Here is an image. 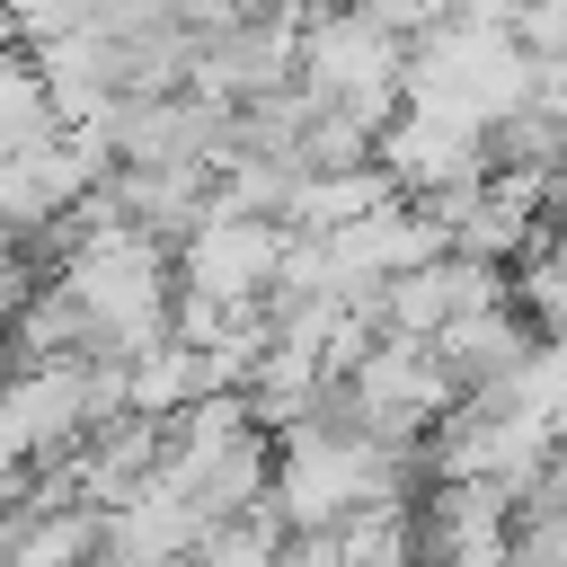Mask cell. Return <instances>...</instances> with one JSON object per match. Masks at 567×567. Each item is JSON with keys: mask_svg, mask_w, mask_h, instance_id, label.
Segmentation results:
<instances>
[{"mask_svg": "<svg viewBox=\"0 0 567 567\" xmlns=\"http://www.w3.org/2000/svg\"><path fill=\"white\" fill-rule=\"evenodd\" d=\"M0 44H27V35H18V9H9V0H0Z\"/></svg>", "mask_w": 567, "mask_h": 567, "instance_id": "5bb4252c", "label": "cell"}, {"mask_svg": "<svg viewBox=\"0 0 567 567\" xmlns=\"http://www.w3.org/2000/svg\"><path fill=\"white\" fill-rule=\"evenodd\" d=\"M195 89L221 97V106L301 89V18H239V27L204 35L195 44Z\"/></svg>", "mask_w": 567, "mask_h": 567, "instance_id": "5b68a950", "label": "cell"}, {"mask_svg": "<svg viewBox=\"0 0 567 567\" xmlns=\"http://www.w3.org/2000/svg\"><path fill=\"white\" fill-rule=\"evenodd\" d=\"M496 292H505V266L443 248V257H425V266H408V275H390V284H381V328H399V337H425V346H434L461 310H478V301H496Z\"/></svg>", "mask_w": 567, "mask_h": 567, "instance_id": "8992f818", "label": "cell"}, {"mask_svg": "<svg viewBox=\"0 0 567 567\" xmlns=\"http://www.w3.org/2000/svg\"><path fill=\"white\" fill-rule=\"evenodd\" d=\"M9 9H18V35L27 44H53V35H80L97 0H9Z\"/></svg>", "mask_w": 567, "mask_h": 567, "instance_id": "30bf717a", "label": "cell"}, {"mask_svg": "<svg viewBox=\"0 0 567 567\" xmlns=\"http://www.w3.org/2000/svg\"><path fill=\"white\" fill-rule=\"evenodd\" d=\"M89 27H97V35H151V27H177V9H168V0H97Z\"/></svg>", "mask_w": 567, "mask_h": 567, "instance_id": "8fae6325", "label": "cell"}, {"mask_svg": "<svg viewBox=\"0 0 567 567\" xmlns=\"http://www.w3.org/2000/svg\"><path fill=\"white\" fill-rule=\"evenodd\" d=\"M177 9V27L186 35H221V27H239L248 18V0H168Z\"/></svg>", "mask_w": 567, "mask_h": 567, "instance_id": "7c38bea8", "label": "cell"}, {"mask_svg": "<svg viewBox=\"0 0 567 567\" xmlns=\"http://www.w3.org/2000/svg\"><path fill=\"white\" fill-rule=\"evenodd\" d=\"M97 567H115V558H97Z\"/></svg>", "mask_w": 567, "mask_h": 567, "instance_id": "2e32d148", "label": "cell"}, {"mask_svg": "<svg viewBox=\"0 0 567 567\" xmlns=\"http://www.w3.org/2000/svg\"><path fill=\"white\" fill-rule=\"evenodd\" d=\"M301 89L328 106H354L390 133V115L408 106V35H390L354 0H319L301 18Z\"/></svg>", "mask_w": 567, "mask_h": 567, "instance_id": "7a4b0ae2", "label": "cell"}, {"mask_svg": "<svg viewBox=\"0 0 567 567\" xmlns=\"http://www.w3.org/2000/svg\"><path fill=\"white\" fill-rule=\"evenodd\" d=\"M106 558V514L97 505H35L9 532V567H97Z\"/></svg>", "mask_w": 567, "mask_h": 567, "instance_id": "ba28073f", "label": "cell"}, {"mask_svg": "<svg viewBox=\"0 0 567 567\" xmlns=\"http://www.w3.org/2000/svg\"><path fill=\"white\" fill-rule=\"evenodd\" d=\"M346 399H354V416H363L381 443H425V425H434L461 390H452V372H443V354H434L425 337L381 328V337L363 346V363L346 372Z\"/></svg>", "mask_w": 567, "mask_h": 567, "instance_id": "277c9868", "label": "cell"}, {"mask_svg": "<svg viewBox=\"0 0 567 567\" xmlns=\"http://www.w3.org/2000/svg\"><path fill=\"white\" fill-rule=\"evenodd\" d=\"M9 532H18V514H0V567H9Z\"/></svg>", "mask_w": 567, "mask_h": 567, "instance_id": "9a60e30c", "label": "cell"}, {"mask_svg": "<svg viewBox=\"0 0 567 567\" xmlns=\"http://www.w3.org/2000/svg\"><path fill=\"white\" fill-rule=\"evenodd\" d=\"M284 248H292L284 221L239 213V204H221V186H213V213L177 239V284H186V292H213V301H230V310H266V292H275V275H284Z\"/></svg>", "mask_w": 567, "mask_h": 567, "instance_id": "3957f363", "label": "cell"}, {"mask_svg": "<svg viewBox=\"0 0 567 567\" xmlns=\"http://www.w3.org/2000/svg\"><path fill=\"white\" fill-rule=\"evenodd\" d=\"M89 230V221H80ZM53 284L89 310V328H97V354H115V363H133L142 346H159L168 337V301H177V248L168 239H151V230H133V221H106V230H89L62 266H53Z\"/></svg>", "mask_w": 567, "mask_h": 567, "instance_id": "6da1fadb", "label": "cell"}, {"mask_svg": "<svg viewBox=\"0 0 567 567\" xmlns=\"http://www.w3.org/2000/svg\"><path fill=\"white\" fill-rule=\"evenodd\" d=\"M53 133H62V115H53L35 44H0V151H35Z\"/></svg>", "mask_w": 567, "mask_h": 567, "instance_id": "9c48e42d", "label": "cell"}, {"mask_svg": "<svg viewBox=\"0 0 567 567\" xmlns=\"http://www.w3.org/2000/svg\"><path fill=\"white\" fill-rule=\"evenodd\" d=\"M159 461H168V416H115V425H97L80 443V505H97V514L133 505L159 478Z\"/></svg>", "mask_w": 567, "mask_h": 567, "instance_id": "52a82bcc", "label": "cell"}, {"mask_svg": "<svg viewBox=\"0 0 567 567\" xmlns=\"http://www.w3.org/2000/svg\"><path fill=\"white\" fill-rule=\"evenodd\" d=\"M319 0H248V18H310Z\"/></svg>", "mask_w": 567, "mask_h": 567, "instance_id": "4fadbf2b", "label": "cell"}]
</instances>
